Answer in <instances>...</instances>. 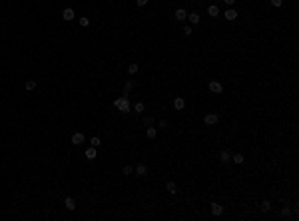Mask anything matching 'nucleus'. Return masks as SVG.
I'll use <instances>...</instances> for the list:
<instances>
[{"label":"nucleus","mask_w":299,"mask_h":221,"mask_svg":"<svg viewBox=\"0 0 299 221\" xmlns=\"http://www.w3.org/2000/svg\"><path fill=\"white\" fill-rule=\"evenodd\" d=\"M34 88H36V82H34V80H28V82H26V90H28V92H32Z\"/></svg>","instance_id":"nucleus-23"},{"label":"nucleus","mask_w":299,"mask_h":221,"mask_svg":"<svg viewBox=\"0 0 299 221\" xmlns=\"http://www.w3.org/2000/svg\"><path fill=\"white\" fill-rule=\"evenodd\" d=\"M100 143H102V139H100V138H98V135H94V138H92V139H90V146H94V147H98V146H100Z\"/></svg>","instance_id":"nucleus-22"},{"label":"nucleus","mask_w":299,"mask_h":221,"mask_svg":"<svg viewBox=\"0 0 299 221\" xmlns=\"http://www.w3.org/2000/svg\"><path fill=\"white\" fill-rule=\"evenodd\" d=\"M212 213H213V215H221V213H224V207H221L220 203L213 201V203H212Z\"/></svg>","instance_id":"nucleus-11"},{"label":"nucleus","mask_w":299,"mask_h":221,"mask_svg":"<svg viewBox=\"0 0 299 221\" xmlns=\"http://www.w3.org/2000/svg\"><path fill=\"white\" fill-rule=\"evenodd\" d=\"M281 215H283V217H291V209H289V207L285 205L283 209H281Z\"/></svg>","instance_id":"nucleus-25"},{"label":"nucleus","mask_w":299,"mask_h":221,"mask_svg":"<svg viewBox=\"0 0 299 221\" xmlns=\"http://www.w3.org/2000/svg\"><path fill=\"white\" fill-rule=\"evenodd\" d=\"M114 108L120 110V112H130V100H128V96L118 98V100L114 102Z\"/></svg>","instance_id":"nucleus-1"},{"label":"nucleus","mask_w":299,"mask_h":221,"mask_svg":"<svg viewBox=\"0 0 299 221\" xmlns=\"http://www.w3.org/2000/svg\"><path fill=\"white\" fill-rule=\"evenodd\" d=\"M146 135H148V139H154L156 135H158V130H156V127H148V130H146Z\"/></svg>","instance_id":"nucleus-14"},{"label":"nucleus","mask_w":299,"mask_h":221,"mask_svg":"<svg viewBox=\"0 0 299 221\" xmlns=\"http://www.w3.org/2000/svg\"><path fill=\"white\" fill-rule=\"evenodd\" d=\"M220 159H221V163H229V161H231V154L227 150H224V151H221V155H220Z\"/></svg>","instance_id":"nucleus-12"},{"label":"nucleus","mask_w":299,"mask_h":221,"mask_svg":"<svg viewBox=\"0 0 299 221\" xmlns=\"http://www.w3.org/2000/svg\"><path fill=\"white\" fill-rule=\"evenodd\" d=\"M138 70H140V66L138 64H128V74H138Z\"/></svg>","instance_id":"nucleus-19"},{"label":"nucleus","mask_w":299,"mask_h":221,"mask_svg":"<svg viewBox=\"0 0 299 221\" xmlns=\"http://www.w3.org/2000/svg\"><path fill=\"white\" fill-rule=\"evenodd\" d=\"M174 108H176V110H184V108H186V100L178 96V98L174 100Z\"/></svg>","instance_id":"nucleus-9"},{"label":"nucleus","mask_w":299,"mask_h":221,"mask_svg":"<svg viewBox=\"0 0 299 221\" xmlns=\"http://www.w3.org/2000/svg\"><path fill=\"white\" fill-rule=\"evenodd\" d=\"M186 18H188V12L184 10V8H178V10H176V20H178V22H184Z\"/></svg>","instance_id":"nucleus-7"},{"label":"nucleus","mask_w":299,"mask_h":221,"mask_svg":"<svg viewBox=\"0 0 299 221\" xmlns=\"http://www.w3.org/2000/svg\"><path fill=\"white\" fill-rule=\"evenodd\" d=\"M182 32L186 34V36H192V32H193V30H192V26H184V30H182Z\"/></svg>","instance_id":"nucleus-27"},{"label":"nucleus","mask_w":299,"mask_h":221,"mask_svg":"<svg viewBox=\"0 0 299 221\" xmlns=\"http://www.w3.org/2000/svg\"><path fill=\"white\" fill-rule=\"evenodd\" d=\"M209 90H212L213 94H221V92H224V86H221L220 82H209Z\"/></svg>","instance_id":"nucleus-5"},{"label":"nucleus","mask_w":299,"mask_h":221,"mask_svg":"<svg viewBox=\"0 0 299 221\" xmlns=\"http://www.w3.org/2000/svg\"><path fill=\"white\" fill-rule=\"evenodd\" d=\"M64 205H66V209H68V211H74L76 209V201H74L72 197H66L64 199Z\"/></svg>","instance_id":"nucleus-10"},{"label":"nucleus","mask_w":299,"mask_h":221,"mask_svg":"<svg viewBox=\"0 0 299 221\" xmlns=\"http://www.w3.org/2000/svg\"><path fill=\"white\" fill-rule=\"evenodd\" d=\"M144 124H146V127H150L152 124H154V120H152V118H146V120H144Z\"/></svg>","instance_id":"nucleus-30"},{"label":"nucleus","mask_w":299,"mask_h":221,"mask_svg":"<svg viewBox=\"0 0 299 221\" xmlns=\"http://www.w3.org/2000/svg\"><path fill=\"white\" fill-rule=\"evenodd\" d=\"M74 10H72V8H64V12H62V18H64L66 20V22H70V20H74Z\"/></svg>","instance_id":"nucleus-6"},{"label":"nucleus","mask_w":299,"mask_h":221,"mask_svg":"<svg viewBox=\"0 0 299 221\" xmlns=\"http://www.w3.org/2000/svg\"><path fill=\"white\" fill-rule=\"evenodd\" d=\"M237 16H239V14H237V10H233V8H229V10H225V12H224V18H225V20H229V22H233V20L237 18Z\"/></svg>","instance_id":"nucleus-3"},{"label":"nucleus","mask_w":299,"mask_h":221,"mask_svg":"<svg viewBox=\"0 0 299 221\" xmlns=\"http://www.w3.org/2000/svg\"><path fill=\"white\" fill-rule=\"evenodd\" d=\"M136 173H138V175H146V173H148V167H146L144 163L136 165Z\"/></svg>","instance_id":"nucleus-15"},{"label":"nucleus","mask_w":299,"mask_h":221,"mask_svg":"<svg viewBox=\"0 0 299 221\" xmlns=\"http://www.w3.org/2000/svg\"><path fill=\"white\" fill-rule=\"evenodd\" d=\"M166 191L172 193V195L178 193V185H176V181H168V183H166Z\"/></svg>","instance_id":"nucleus-8"},{"label":"nucleus","mask_w":299,"mask_h":221,"mask_svg":"<svg viewBox=\"0 0 299 221\" xmlns=\"http://www.w3.org/2000/svg\"><path fill=\"white\" fill-rule=\"evenodd\" d=\"M231 161H233V163H237V165H241L245 159H243V155H241V154H235V155H231Z\"/></svg>","instance_id":"nucleus-16"},{"label":"nucleus","mask_w":299,"mask_h":221,"mask_svg":"<svg viewBox=\"0 0 299 221\" xmlns=\"http://www.w3.org/2000/svg\"><path fill=\"white\" fill-rule=\"evenodd\" d=\"M188 18H189V22H192V24H197V22H200V14H197V12L188 14Z\"/></svg>","instance_id":"nucleus-18"},{"label":"nucleus","mask_w":299,"mask_h":221,"mask_svg":"<svg viewBox=\"0 0 299 221\" xmlns=\"http://www.w3.org/2000/svg\"><path fill=\"white\" fill-rule=\"evenodd\" d=\"M208 12H209V16H220V8H217L216 4H212V6L208 8Z\"/></svg>","instance_id":"nucleus-17"},{"label":"nucleus","mask_w":299,"mask_h":221,"mask_svg":"<svg viewBox=\"0 0 299 221\" xmlns=\"http://www.w3.org/2000/svg\"><path fill=\"white\" fill-rule=\"evenodd\" d=\"M84 139H86V138H84L82 131H76V134L72 135V143H74V146H80V143H84Z\"/></svg>","instance_id":"nucleus-4"},{"label":"nucleus","mask_w":299,"mask_h":221,"mask_svg":"<svg viewBox=\"0 0 299 221\" xmlns=\"http://www.w3.org/2000/svg\"><path fill=\"white\" fill-rule=\"evenodd\" d=\"M271 4H273V6H275V8H279L281 4H283V0H271Z\"/></svg>","instance_id":"nucleus-29"},{"label":"nucleus","mask_w":299,"mask_h":221,"mask_svg":"<svg viewBox=\"0 0 299 221\" xmlns=\"http://www.w3.org/2000/svg\"><path fill=\"white\" fill-rule=\"evenodd\" d=\"M259 209H261L263 213H267V211L271 209V203H269V201H261V207H259Z\"/></svg>","instance_id":"nucleus-21"},{"label":"nucleus","mask_w":299,"mask_h":221,"mask_svg":"<svg viewBox=\"0 0 299 221\" xmlns=\"http://www.w3.org/2000/svg\"><path fill=\"white\" fill-rule=\"evenodd\" d=\"M132 88H134V82H132V80H128V82H126V86H124V94L128 96L130 92H132Z\"/></svg>","instance_id":"nucleus-20"},{"label":"nucleus","mask_w":299,"mask_h":221,"mask_svg":"<svg viewBox=\"0 0 299 221\" xmlns=\"http://www.w3.org/2000/svg\"><path fill=\"white\" fill-rule=\"evenodd\" d=\"M88 24H90V20H88L86 16H82V18H80V26H88Z\"/></svg>","instance_id":"nucleus-26"},{"label":"nucleus","mask_w":299,"mask_h":221,"mask_svg":"<svg viewBox=\"0 0 299 221\" xmlns=\"http://www.w3.org/2000/svg\"><path fill=\"white\" fill-rule=\"evenodd\" d=\"M134 110H136L138 114H142V112H144V102H138V104L134 106Z\"/></svg>","instance_id":"nucleus-24"},{"label":"nucleus","mask_w":299,"mask_h":221,"mask_svg":"<svg viewBox=\"0 0 299 221\" xmlns=\"http://www.w3.org/2000/svg\"><path fill=\"white\" fill-rule=\"evenodd\" d=\"M224 2L227 4V6H233V4H235V0H224Z\"/></svg>","instance_id":"nucleus-32"},{"label":"nucleus","mask_w":299,"mask_h":221,"mask_svg":"<svg viewBox=\"0 0 299 221\" xmlns=\"http://www.w3.org/2000/svg\"><path fill=\"white\" fill-rule=\"evenodd\" d=\"M132 171H134V169L130 167V165H126V167L122 169V173H124V175H130V173H132Z\"/></svg>","instance_id":"nucleus-28"},{"label":"nucleus","mask_w":299,"mask_h":221,"mask_svg":"<svg viewBox=\"0 0 299 221\" xmlns=\"http://www.w3.org/2000/svg\"><path fill=\"white\" fill-rule=\"evenodd\" d=\"M136 4H138V6H146V4H148V0H136Z\"/></svg>","instance_id":"nucleus-31"},{"label":"nucleus","mask_w":299,"mask_h":221,"mask_svg":"<svg viewBox=\"0 0 299 221\" xmlns=\"http://www.w3.org/2000/svg\"><path fill=\"white\" fill-rule=\"evenodd\" d=\"M217 120H220V118H217V114H205V118H204V122L208 126H216Z\"/></svg>","instance_id":"nucleus-2"},{"label":"nucleus","mask_w":299,"mask_h":221,"mask_svg":"<svg viewBox=\"0 0 299 221\" xmlns=\"http://www.w3.org/2000/svg\"><path fill=\"white\" fill-rule=\"evenodd\" d=\"M86 158H88V159H96V147H94V146H90V147L86 150Z\"/></svg>","instance_id":"nucleus-13"}]
</instances>
